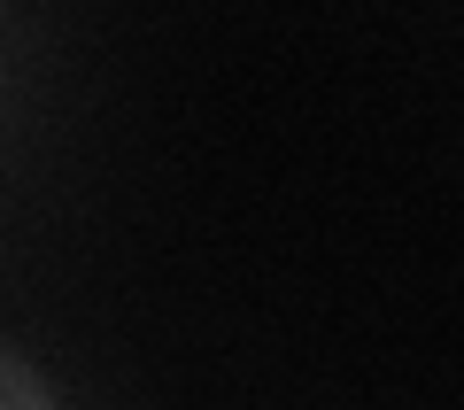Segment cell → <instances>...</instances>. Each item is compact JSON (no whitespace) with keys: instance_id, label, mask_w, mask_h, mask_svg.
<instances>
[{"instance_id":"obj_1","label":"cell","mask_w":464,"mask_h":410,"mask_svg":"<svg viewBox=\"0 0 464 410\" xmlns=\"http://www.w3.org/2000/svg\"><path fill=\"white\" fill-rule=\"evenodd\" d=\"M0 410H54L47 379H39V364H24L16 348H0Z\"/></svg>"}]
</instances>
